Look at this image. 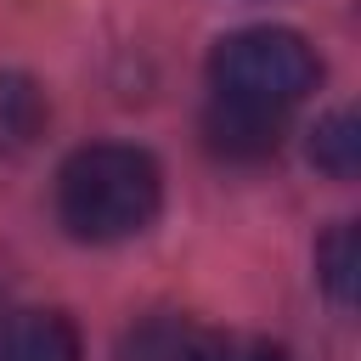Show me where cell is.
Wrapping results in <instances>:
<instances>
[{
	"instance_id": "obj_1",
	"label": "cell",
	"mask_w": 361,
	"mask_h": 361,
	"mask_svg": "<svg viewBox=\"0 0 361 361\" xmlns=\"http://www.w3.org/2000/svg\"><path fill=\"white\" fill-rule=\"evenodd\" d=\"M164 209V169L147 147L90 141L56 169V220L79 243H130Z\"/></svg>"
},
{
	"instance_id": "obj_2",
	"label": "cell",
	"mask_w": 361,
	"mask_h": 361,
	"mask_svg": "<svg viewBox=\"0 0 361 361\" xmlns=\"http://www.w3.org/2000/svg\"><path fill=\"white\" fill-rule=\"evenodd\" d=\"M316 85H322L316 45L299 28H282V23L237 28V34L214 39V51H209V96H226V102L293 113Z\"/></svg>"
},
{
	"instance_id": "obj_3",
	"label": "cell",
	"mask_w": 361,
	"mask_h": 361,
	"mask_svg": "<svg viewBox=\"0 0 361 361\" xmlns=\"http://www.w3.org/2000/svg\"><path fill=\"white\" fill-rule=\"evenodd\" d=\"M282 130H288V113L276 107H254V102H226V96H209L203 107V135L220 158H237V164H259L282 147Z\"/></svg>"
},
{
	"instance_id": "obj_4",
	"label": "cell",
	"mask_w": 361,
	"mask_h": 361,
	"mask_svg": "<svg viewBox=\"0 0 361 361\" xmlns=\"http://www.w3.org/2000/svg\"><path fill=\"white\" fill-rule=\"evenodd\" d=\"M0 361H85V344L73 316L45 305H11L0 310Z\"/></svg>"
},
{
	"instance_id": "obj_5",
	"label": "cell",
	"mask_w": 361,
	"mask_h": 361,
	"mask_svg": "<svg viewBox=\"0 0 361 361\" xmlns=\"http://www.w3.org/2000/svg\"><path fill=\"white\" fill-rule=\"evenodd\" d=\"M51 124V102L39 90L34 73L23 68H0V158L28 152Z\"/></svg>"
},
{
	"instance_id": "obj_6",
	"label": "cell",
	"mask_w": 361,
	"mask_h": 361,
	"mask_svg": "<svg viewBox=\"0 0 361 361\" xmlns=\"http://www.w3.org/2000/svg\"><path fill=\"white\" fill-rule=\"evenodd\" d=\"M203 344H209V333L192 327L186 316H152L124 338L118 361H197Z\"/></svg>"
},
{
	"instance_id": "obj_7",
	"label": "cell",
	"mask_w": 361,
	"mask_h": 361,
	"mask_svg": "<svg viewBox=\"0 0 361 361\" xmlns=\"http://www.w3.org/2000/svg\"><path fill=\"white\" fill-rule=\"evenodd\" d=\"M310 164L322 175H333V180H355V169H361V124H355L350 107H333L327 118H316V130H310Z\"/></svg>"
},
{
	"instance_id": "obj_8",
	"label": "cell",
	"mask_w": 361,
	"mask_h": 361,
	"mask_svg": "<svg viewBox=\"0 0 361 361\" xmlns=\"http://www.w3.org/2000/svg\"><path fill=\"white\" fill-rule=\"evenodd\" d=\"M355 276H361L355 226H350V220H338V226H327V231H322V243H316V282L327 288V299H333L338 310H350V305H355Z\"/></svg>"
},
{
	"instance_id": "obj_9",
	"label": "cell",
	"mask_w": 361,
	"mask_h": 361,
	"mask_svg": "<svg viewBox=\"0 0 361 361\" xmlns=\"http://www.w3.org/2000/svg\"><path fill=\"white\" fill-rule=\"evenodd\" d=\"M197 361H288V355L265 338H209Z\"/></svg>"
}]
</instances>
